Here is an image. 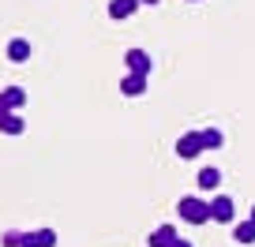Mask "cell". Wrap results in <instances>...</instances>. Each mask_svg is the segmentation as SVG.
<instances>
[{
	"mask_svg": "<svg viewBox=\"0 0 255 247\" xmlns=\"http://www.w3.org/2000/svg\"><path fill=\"white\" fill-rule=\"evenodd\" d=\"M176 214H180L188 225H207L210 221V202L199 199V195H184V199L176 202Z\"/></svg>",
	"mask_w": 255,
	"mask_h": 247,
	"instance_id": "1",
	"label": "cell"
},
{
	"mask_svg": "<svg viewBox=\"0 0 255 247\" xmlns=\"http://www.w3.org/2000/svg\"><path fill=\"white\" fill-rule=\"evenodd\" d=\"M210 221H218V225L237 221V202H233L229 195H214V199H210Z\"/></svg>",
	"mask_w": 255,
	"mask_h": 247,
	"instance_id": "2",
	"label": "cell"
},
{
	"mask_svg": "<svg viewBox=\"0 0 255 247\" xmlns=\"http://www.w3.org/2000/svg\"><path fill=\"white\" fill-rule=\"evenodd\" d=\"M124 68L131 75H150L154 72V60H150L146 49H128V53H124Z\"/></svg>",
	"mask_w": 255,
	"mask_h": 247,
	"instance_id": "3",
	"label": "cell"
},
{
	"mask_svg": "<svg viewBox=\"0 0 255 247\" xmlns=\"http://www.w3.org/2000/svg\"><path fill=\"white\" fill-rule=\"evenodd\" d=\"M199 154H203V139H199V131H188V135H180V139H176V158L195 161Z\"/></svg>",
	"mask_w": 255,
	"mask_h": 247,
	"instance_id": "4",
	"label": "cell"
},
{
	"mask_svg": "<svg viewBox=\"0 0 255 247\" xmlns=\"http://www.w3.org/2000/svg\"><path fill=\"white\" fill-rule=\"evenodd\" d=\"M23 247H56V232H53V229L23 232Z\"/></svg>",
	"mask_w": 255,
	"mask_h": 247,
	"instance_id": "5",
	"label": "cell"
},
{
	"mask_svg": "<svg viewBox=\"0 0 255 247\" xmlns=\"http://www.w3.org/2000/svg\"><path fill=\"white\" fill-rule=\"evenodd\" d=\"M199 191H218L222 187V168L218 165H207V168H199Z\"/></svg>",
	"mask_w": 255,
	"mask_h": 247,
	"instance_id": "6",
	"label": "cell"
},
{
	"mask_svg": "<svg viewBox=\"0 0 255 247\" xmlns=\"http://www.w3.org/2000/svg\"><path fill=\"white\" fill-rule=\"evenodd\" d=\"M0 101H4V109H8V112H19L26 105V90L23 86H8V90H0Z\"/></svg>",
	"mask_w": 255,
	"mask_h": 247,
	"instance_id": "7",
	"label": "cell"
},
{
	"mask_svg": "<svg viewBox=\"0 0 255 247\" xmlns=\"http://www.w3.org/2000/svg\"><path fill=\"white\" fill-rule=\"evenodd\" d=\"M139 11V0H109V19H131Z\"/></svg>",
	"mask_w": 255,
	"mask_h": 247,
	"instance_id": "8",
	"label": "cell"
},
{
	"mask_svg": "<svg viewBox=\"0 0 255 247\" xmlns=\"http://www.w3.org/2000/svg\"><path fill=\"white\" fill-rule=\"evenodd\" d=\"M120 94H128V97L146 94V75H131V72H128L124 79H120Z\"/></svg>",
	"mask_w": 255,
	"mask_h": 247,
	"instance_id": "9",
	"label": "cell"
},
{
	"mask_svg": "<svg viewBox=\"0 0 255 247\" xmlns=\"http://www.w3.org/2000/svg\"><path fill=\"white\" fill-rule=\"evenodd\" d=\"M8 60L11 64H26V60H30V41L26 38H11L8 41Z\"/></svg>",
	"mask_w": 255,
	"mask_h": 247,
	"instance_id": "10",
	"label": "cell"
},
{
	"mask_svg": "<svg viewBox=\"0 0 255 247\" xmlns=\"http://www.w3.org/2000/svg\"><path fill=\"white\" fill-rule=\"evenodd\" d=\"M173 240H176V229L173 225H161V229H154L150 236H146V244L150 247H173Z\"/></svg>",
	"mask_w": 255,
	"mask_h": 247,
	"instance_id": "11",
	"label": "cell"
},
{
	"mask_svg": "<svg viewBox=\"0 0 255 247\" xmlns=\"http://www.w3.org/2000/svg\"><path fill=\"white\" fill-rule=\"evenodd\" d=\"M233 240H237V244H255V221L252 217L233 225Z\"/></svg>",
	"mask_w": 255,
	"mask_h": 247,
	"instance_id": "12",
	"label": "cell"
},
{
	"mask_svg": "<svg viewBox=\"0 0 255 247\" xmlns=\"http://www.w3.org/2000/svg\"><path fill=\"white\" fill-rule=\"evenodd\" d=\"M199 139H203V150H218V146L225 143V135H222L218 128H203V131H199Z\"/></svg>",
	"mask_w": 255,
	"mask_h": 247,
	"instance_id": "13",
	"label": "cell"
},
{
	"mask_svg": "<svg viewBox=\"0 0 255 247\" xmlns=\"http://www.w3.org/2000/svg\"><path fill=\"white\" fill-rule=\"evenodd\" d=\"M0 131H4V135H23V116H19V112H8L4 124H0Z\"/></svg>",
	"mask_w": 255,
	"mask_h": 247,
	"instance_id": "14",
	"label": "cell"
},
{
	"mask_svg": "<svg viewBox=\"0 0 255 247\" xmlns=\"http://www.w3.org/2000/svg\"><path fill=\"white\" fill-rule=\"evenodd\" d=\"M0 244H4V247H23V232H4Z\"/></svg>",
	"mask_w": 255,
	"mask_h": 247,
	"instance_id": "15",
	"label": "cell"
},
{
	"mask_svg": "<svg viewBox=\"0 0 255 247\" xmlns=\"http://www.w3.org/2000/svg\"><path fill=\"white\" fill-rule=\"evenodd\" d=\"M173 247H195V244H191V240H180V236H176V240H173Z\"/></svg>",
	"mask_w": 255,
	"mask_h": 247,
	"instance_id": "16",
	"label": "cell"
},
{
	"mask_svg": "<svg viewBox=\"0 0 255 247\" xmlns=\"http://www.w3.org/2000/svg\"><path fill=\"white\" fill-rule=\"evenodd\" d=\"M4 116H8V109H4V101H0V124H4Z\"/></svg>",
	"mask_w": 255,
	"mask_h": 247,
	"instance_id": "17",
	"label": "cell"
},
{
	"mask_svg": "<svg viewBox=\"0 0 255 247\" xmlns=\"http://www.w3.org/2000/svg\"><path fill=\"white\" fill-rule=\"evenodd\" d=\"M139 4H158V0H139Z\"/></svg>",
	"mask_w": 255,
	"mask_h": 247,
	"instance_id": "18",
	"label": "cell"
},
{
	"mask_svg": "<svg viewBox=\"0 0 255 247\" xmlns=\"http://www.w3.org/2000/svg\"><path fill=\"white\" fill-rule=\"evenodd\" d=\"M252 221H255V210H252Z\"/></svg>",
	"mask_w": 255,
	"mask_h": 247,
	"instance_id": "19",
	"label": "cell"
},
{
	"mask_svg": "<svg viewBox=\"0 0 255 247\" xmlns=\"http://www.w3.org/2000/svg\"><path fill=\"white\" fill-rule=\"evenodd\" d=\"M191 4H199V0H191Z\"/></svg>",
	"mask_w": 255,
	"mask_h": 247,
	"instance_id": "20",
	"label": "cell"
}]
</instances>
